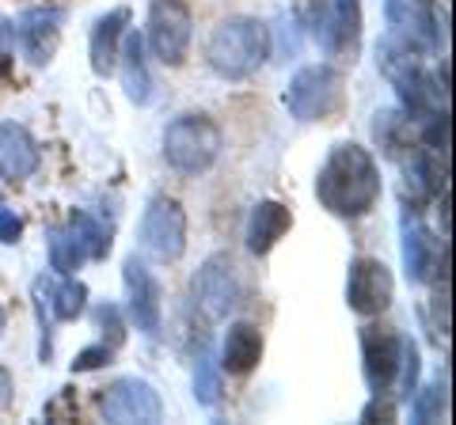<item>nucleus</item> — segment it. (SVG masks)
I'll use <instances>...</instances> for the list:
<instances>
[{
  "mask_svg": "<svg viewBox=\"0 0 456 425\" xmlns=\"http://www.w3.org/2000/svg\"><path fill=\"white\" fill-rule=\"evenodd\" d=\"M316 194L338 217H362V212H369L380 197V179H377L373 156L358 145H338L327 156Z\"/></svg>",
  "mask_w": 456,
  "mask_h": 425,
  "instance_id": "f257e3e1",
  "label": "nucleus"
},
{
  "mask_svg": "<svg viewBox=\"0 0 456 425\" xmlns=\"http://www.w3.org/2000/svg\"><path fill=\"white\" fill-rule=\"evenodd\" d=\"M266 53H270V35L259 20H228L213 31L206 46L213 73H221L228 80L251 76L266 61Z\"/></svg>",
  "mask_w": 456,
  "mask_h": 425,
  "instance_id": "f03ea898",
  "label": "nucleus"
},
{
  "mask_svg": "<svg viewBox=\"0 0 456 425\" xmlns=\"http://www.w3.org/2000/svg\"><path fill=\"white\" fill-rule=\"evenodd\" d=\"M221 152V130L217 122H209L206 115H183L167 125L164 133V156L167 164L183 175H198L217 160Z\"/></svg>",
  "mask_w": 456,
  "mask_h": 425,
  "instance_id": "7ed1b4c3",
  "label": "nucleus"
},
{
  "mask_svg": "<svg viewBox=\"0 0 456 425\" xmlns=\"http://www.w3.org/2000/svg\"><path fill=\"white\" fill-rule=\"evenodd\" d=\"M141 244L152 259L175 262L183 247H187V217H183L179 202L171 197H152V205L141 217Z\"/></svg>",
  "mask_w": 456,
  "mask_h": 425,
  "instance_id": "20e7f679",
  "label": "nucleus"
},
{
  "mask_svg": "<svg viewBox=\"0 0 456 425\" xmlns=\"http://www.w3.org/2000/svg\"><path fill=\"white\" fill-rule=\"evenodd\" d=\"M149 42L164 65H183L191 46V12L183 0H156L149 12Z\"/></svg>",
  "mask_w": 456,
  "mask_h": 425,
  "instance_id": "39448f33",
  "label": "nucleus"
},
{
  "mask_svg": "<svg viewBox=\"0 0 456 425\" xmlns=\"http://www.w3.org/2000/svg\"><path fill=\"white\" fill-rule=\"evenodd\" d=\"M285 103L301 118H323L342 103V80H338V73H331V68H323V65L305 68V73L293 80Z\"/></svg>",
  "mask_w": 456,
  "mask_h": 425,
  "instance_id": "423d86ee",
  "label": "nucleus"
},
{
  "mask_svg": "<svg viewBox=\"0 0 456 425\" xmlns=\"http://www.w3.org/2000/svg\"><path fill=\"white\" fill-rule=\"evenodd\" d=\"M240 296V281H236V266L228 254H213V259L198 270L194 277V301L206 308V316L221 319Z\"/></svg>",
  "mask_w": 456,
  "mask_h": 425,
  "instance_id": "0eeeda50",
  "label": "nucleus"
},
{
  "mask_svg": "<svg viewBox=\"0 0 456 425\" xmlns=\"http://www.w3.org/2000/svg\"><path fill=\"white\" fill-rule=\"evenodd\" d=\"M346 296L350 308L362 316H377L392 304V274L388 266L377 259H358L350 266V281H346Z\"/></svg>",
  "mask_w": 456,
  "mask_h": 425,
  "instance_id": "6e6552de",
  "label": "nucleus"
},
{
  "mask_svg": "<svg viewBox=\"0 0 456 425\" xmlns=\"http://www.w3.org/2000/svg\"><path fill=\"white\" fill-rule=\"evenodd\" d=\"M99 406H103V414L110 421H156L160 418V403H156L152 388L137 384V380H122V384L103 391Z\"/></svg>",
  "mask_w": 456,
  "mask_h": 425,
  "instance_id": "1a4fd4ad",
  "label": "nucleus"
},
{
  "mask_svg": "<svg viewBox=\"0 0 456 425\" xmlns=\"http://www.w3.org/2000/svg\"><path fill=\"white\" fill-rule=\"evenodd\" d=\"M362 342H365V373H369V384L377 388V395L392 384V376H395V368H399V353H403V342L392 334V331H384V327H369L362 334Z\"/></svg>",
  "mask_w": 456,
  "mask_h": 425,
  "instance_id": "9d476101",
  "label": "nucleus"
},
{
  "mask_svg": "<svg viewBox=\"0 0 456 425\" xmlns=\"http://www.w3.org/2000/svg\"><path fill=\"white\" fill-rule=\"evenodd\" d=\"M38 167V145L23 125H0V175L27 179Z\"/></svg>",
  "mask_w": 456,
  "mask_h": 425,
  "instance_id": "9b49d317",
  "label": "nucleus"
},
{
  "mask_svg": "<svg viewBox=\"0 0 456 425\" xmlns=\"http://www.w3.org/2000/svg\"><path fill=\"white\" fill-rule=\"evenodd\" d=\"M259 357H263L259 327H251V323H232L228 334H224V368L232 376H244L259 365Z\"/></svg>",
  "mask_w": 456,
  "mask_h": 425,
  "instance_id": "f8f14e48",
  "label": "nucleus"
},
{
  "mask_svg": "<svg viewBox=\"0 0 456 425\" xmlns=\"http://www.w3.org/2000/svg\"><path fill=\"white\" fill-rule=\"evenodd\" d=\"M293 224V217H289V209L285 205H278V202H263V205H255V212H251V229H248V244H251V251H270L278 244V239L285 236V229Z\"/></svg>",
  "mask_w": 456,
  "mask_h": 425,
  "instance_id": "ddd939ff",
  "label": "nucleus"
},
{
  "mask_svg": "<svg viewBox=\"0 0 456 425\" xmlns=\"http://www.w3.org/2000/svg\"><path fill=\"white\" fill-rule=\"evenodd\" d=\"M126 281H130V293H134V316L145 331H156L160 323V289L156 281L145 274V266L137 262H126Z\"/></svg>",
  "mask_w": 456,
  "mask_h": 425,
  "instance_id": "4468645a",
  "label": "nucleus"
},
{
  "mask_svg": "<svg viewBox=\"0 0 456 425\" xmlns=\"http://www.w3.org/2000/svg\"><path fill=\"white\" fill-rule=\"evenodd\" d=\"M126 20V12H118V16H110L99 23L95 31V42H92V65L95 73H110L114 68V38H118V23Z\"/></svg>",
  "mask_w": 456,
  "mask_h": 425,
  "instance_id": "2eb2a0df",
  "label": "nucleus"
},
{
  "mask_svg": "<svg viewBox=\"0 0 456 425\" xmlns=\"http://www.w3.org/2000/svg\"><path fill=\"white\" fill-rule=\"evenodd\" d=\"M126 88L134 99L145 103L149 99V76H145V58H141V35L126 38Z\"/></svg>",
  "mask_w": 456,
  "mask_h": 425,
  "instance_id": "dca6fc26",
  "label": "nucleus"
},
{
  "mask_svg": "<svg viewBox=\"0 0 456 425\" xmlns=\"http://www.w3.org/2000/svg\"><path fill=\"white\" fill-rule=\"evenodd\" d=\"M80 308H84V285H73V281H69V285H65L61 293H57L53 311H57L61 319H73Z\"/></svg>",
  "mask_w": 456,
  "mask_h": 425,
  "instance_id": "f3484780",
  "label": "nucleus"
},
{
  "mask_svg": "<svg viewBox=\"0 0 456 425\" xmlns=\"http://www.w3.org/2000/svg\"><path fill=\"white\" fill-rule=\"evenodd\" d=\"M293 8H297V20L301 23H320V16H323V0H293Z\"/></svg>",
  "mask_w": 456,
  "mask_h": 425,
  "instance_id": "a211bd4d",
  "label": "nucleus"
},
{
  "mask_svg": "<svg viewBox=\"0 0 456 425\" xmlns=\"http://www.w3.org/2000/svg\"><path fill=\"white\" fill-rule=\"evenodd\" d=\"M20 236V221L12 212H0V244H12Z\"/></svg>",
  "mask_w": 456,
  "mask_h": 425,
  "instance_id": "6ab92c4d",
  "label": "nucleus"
},
{
  "mask_svg": "<svg viewBox=\"0 0 456 425\" xmlns=\"http://www.w3.org/2000/svg\"><path fill=\"white\" fill-rule=\"evenodd\" d=\"M110 357L107 353V346H99V349H88V353H80V361H77V368L84 373V368H95V365H103Z\"/></svg>",
  "mask_w": 456,
  "mask_h": 425,
  "instance_id": "aec40b11",
  "label": "nucleus"
},
{
  "mask_svg": "<svg viewBox=\"0 0 456 425\" xmlns=\"http://www.w3.org/2000/svg\"><path fill=\"white\" fill-rule=\"evenodd\" d=\"M12 403V376H8V368L0 365V410H4Z\"/></svg>",
  "mask_w": 456,
  "mask_h": 425,
  "instance_id": "412c9836",
  "label": "nucleus"
},
{
  "mask_svg": "<svg viewBox=\"0 0 456 425\" xmlns=\"http://www.w3.org/2000/svg\"><path fill=\"white\" fill-rule=\"evenodd\" d=\"M0 331H4V308H0Z\"/></svg>",
  "mask_w": 456,
  "mask_h": 425,
  "instance_id": "4be33fe9",
  "label": "nucleus"
}]
</instances>
